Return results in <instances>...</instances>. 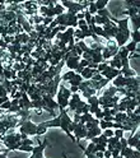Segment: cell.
I'll return each instance as SVG.
<instances>
[{"instance_id":"27","label":"cell","mask_w":140,"mask_h":158,"mask_svg":"<svg viewBox=\"0 0 140 158\" xmlns=\"http://www.w3.org/2000/svg\"><path fill=\"white\" fill-rule=\"evenodd\" d=\"M10 106H12V103H10V100H9V101H6V102L0 105V108L4 110V111H6V110H9V107H10Z\"/></svg>"},{"instance_id":"23","label":"cell","mask_w":140,"mask_h":158,"mask_svg":"<svg viewBox=\"0 0 140 158\" xmlns=\"http://www.w3.org/2000/svg\"><path fill=\"white\" fill-rule=\"evenodd\" d=\"M87 10L89 12V14H91V15H96V14H97V8H96L94 2H91V3H89L88 8H87Z\"/></svg>"},{"instance_id":"21","label":"cell","mask_w":140,"mask_h":158,"mask_svg":"<svg viewBox=\"0 0 140 158\" xmlns=\"http://www.w3.org/2000/svg\"><path fill=\"white\" fill-rule=\"evenodd\" d=\"M74 75H75V72L69 70V72H66L65 74H63V75H61V81H63V82H69L70 79H72Z\"/></svg>"},{"instance_id":"8","label":"cell","mask_w":140,"mask_h":158,"mask_svg":"<svg viewBox=\"0 0 140 158\" xmlns=\"http://www.w3.org/2000/svg\"><path fill=\"white\" fill-rule=\"evenodd\" d=\"M127 147L130 148H135L136 151H139V147H140V133L139 129L131 134V136L127 139Z\"/></svg>"},{"instance_id":"11","label":"cell","mask_w":140,"mask_h":158,"mask_svg":"<svg viewBox=\"0 0 140 158\" xmlns=\"http://www.w3.org/2000/svg\"><path fill=\"white\" fill-rule=\"evenodd\" d=\"M97 69H91V68H84L83 70L80 72V77L83 78V81H89V79H92V77L94 74H97Z\"/></svg>"},{"instance_id":"15","label":"cell","mask_w":140,"mask_h":158,"mask_svg":"<svg viewBox=\"0 0 140 158\" xmlns=\"http://www.w3.org/2000/svg\"><path fill=\"white\" fill-rule=\"evenodd\" d=\"M82 82H83V78L80 77V74H76V73H75V75H74L72 79H70L68 83H69L70 85H73V87H79V85L82 84Z\"/></svg>"},{"instance_id":"25","label":"cell","mask_w":140,"mask_h":158,"mask_svg":"<svg viewBox=\"0 0 140 158\" xmlns=\"http://www.w3.org/2000/svg\"><path fill=\"white\" fill-rule=\"evenodd\" d=\"M124 130H121V129H115L113 130V136L115 138H117V139H121V138H124Z\"/></svg>"},{"instance_id":"18","label":"cell","mask_w":140,"mask_h":158,"mask_svg":"<svg viewBox=\"0 0 140 158\" xmlns=\"http://www.w3.org/2000/svg\"><path fill=\"white\" fill-rule=\"evenodd\" d=\"M66 10L64 9V6L60 4L59 2L55 4V6H54V13H55V17H59V15H61V14H64Z\"/></svg>"},{"instance_id":"34","label":"cell","mask_w":140,"mask_h":158,"mask_svg":"<svg viewBox=\"0 0 140 158\" xmlns=\"http://www.w3.org/2000/svg\"><path fill=\"white\" fill-rule=\"evenodd\" d=\"M42 111H43V110H41V108H35L36 115H42Z\"/></svg>"},{"instance_id":"26","label":"cell","mask_w":140,"mask_h":158,"mask_svg":"<svg viewBox=\"0 0 140 158\" xmlns=\"http://www.w3.org/2000/svg\"><path fill=\"white\" fill-rule=\"evenodd\" d=\"M102 135H105L106 138H111V136H113V130H112V129L102 130Z\"/></svg>"},{"instance_id":"29","label":"cell","mask_w":140,"mask_h":158,"mask_svg":"<svg viewBox=\"0 0 140 158\" xmlns=\"http://www.w3.org/2000/svg\"><path fill=\"white\" fill-rule=\"evenodd\" d=\"M10 152L9 149H3V152H2V154H0V158H8V153Z\"/></svg>"},{"instance_id":"12","label":"cell","mask_w":140,"mask_h":158,"mask_svg":"<svg viewBox=\"0 0 140 158\" xmlns=\"http://www.w3.org/2000/svg\"><path fill=\"white\" fill-rule=\"evenodd\" d=\"M101 134H102V130H101V127L99 126L93 127V129H88L87 130V135H85V140H91V139H93V138L101 135Z\"/></svg>"},{"instance_id":"5","label":"cell","mask_w":140,"mask_h":158,"mask_svg":"<svg viewBox=\"0 0 140 158\" xmlns=\"http://www.w3.org/2000/svg\"><path fill=\"white\" fill-rule=\"evenodd\" d=\"M73 135L75 138V142L78 143V145H80V140L85 139V135H87V129H85V125L82 123H78L73 130Z\"/></svg>"},{"instance_id":"31","label":"cell","mask_w":140,"mask_h":158,"mask_svg":"<svg viewBox=\"0 0 140 158\" xmlns=\"http://www.w3.org/2000/svg\"><path fill=\"white\" fill-rule=\"evenodd\" d=\"M103 157H105V158H111V157H112V156H111V152L106 149V151L103 152Z\"/></svg>"},{"instance_id":"7","label":"cell","mask_w":140,"mask_h":158,"mask_svg":"<svg viewBox=\"0 0 140 158\" xmlns=\"http://www.w3.org/2000/svg\"><path fill=\"white\" fill-rule=\"evenodd\" d=\"M48 145V140L45 139L42 143H39L38 145L33 147V151H32V156L29 158H43V152L46 149V147Z\"/></svg>"},{"instance_id":"19","label":"cell","mask_w":140,"mask_h":158,"mask_svg":"<svg viewBox=\"0 0 140 158\" xmlns=\"http://www.w3.org/2000/svg\"><path fill=\"white\" fill-rule=\"evenodd\" d=\"M130 38L133 40V42H135V44L139 45V42H140V31H139V29L130 32Z\"/></svg>"},{"instance_id":"10","label":"cell","mask_w":140,"mask_h":158,"mask_svg":"<svg viewBox=\"0 0 140 158\" xmlns=\"http://www.w3.org/2000/svg\"><path fill=\"white\" fill-rule=\"evenodd\" d=\"M42 101L45 102V105L50 108V110H52V111H57L59 110V106L56 103V101H54V98L51 96H48V94H42Z\"/></svg>"},{"instance_id":"16","label":"cell","mask_w":140,"mask_h":158,"mask_svg":"<svg viewBox=\"0 0 140 158\" xmlns=\"http://www.w3.org/2000/svg\"><path fill=\"white\" fill-rule=\"evenodd\" d=\"M129 21L133 23L134 31L139 29V27H140V13H139V14H135V15H131V17H129Z\"/></svg>"},{"instance_id":"13","label":"cell","mask_w":140,"mask_h":158,"mask_svg":"<svg viewBox=\"0 0 140 158\" xmlns=\"http://www.w3.org/2000/svg\"><path fill=\"white\" fill-rule=\"evenodd\" d=\"M109 66H112L115 69H117V70H121V59H120V56L116 54L112 59H109V60L107 61Z\"/></svg>"},{"instance_id":"33","label":"cell","mask_w":140,"mask_h":158,"mask_svg":"<svg viewBox=\"0 0 140 158\" xmlns=\"http://www.w3.org/2000/svg\"><path fill=\"white\" fill-rule=\"evenodd\" d=\"M84 156H85V158H97L96 154H92V153H84Z\"/></svg>"},{"instance_id":"14","label":"cell","mask_w":140,"mask_h":158,"mask_svg":"<svg viewBox=\"0 0 140 158\" xmlns=\"http://www.w3.org/2000/svg\"><path fill=\"white\" fill-rule=\"evenodd\" d=\"M116 94H118V92H117V88L113 85L107 87L106 89H102V92H101V96H107V97H113Z\"/></svg>"},{"instance_id":"24","label":"cell","mask_w":140,"mask_h":158,"mask_svg":"<svg viewBox=\"0 0 140 158\" xmlns=\"http://www.w3.org/2000/svg\"><path fill=\"white\" fill-rule=\"evenodd\" d=\"M17 151H21V152H32L33 151V145H19Z\"/></svg>"},{"instance_id":"2","label":"cell","mask_w":140,"mask_h":158,"mask_svg":"<svg viewBox=\"0 0 140 158\" xmlns=\"http://www.w3.org/2000/svg\"><path fill=\"white\" fill-rule=\"evenodd\" d=\"M59 117H60V127L64 130V133L70 138L72 140H74L75 142V138H74V135L69 131V127H70V125L73 124V118H72V116L69 115V112L66 111V110H60V114H59Z\"/></svg>"},{"instance_id":"6","label":"cell","mask_w":140,"mask_h":158,"mask_svg":"<svg viewBox=\"0 0 140 158\" xmlns=\"http://www.w3.org/2000/svg\"><path fill=\"white\" fill-rule=\"evenodd\" d=\"M99 74H101L105 79H107L108 82H111V81H113V79H115L118 74H121V73H120V70H117V69H115V68H112V66L107 65L105 70H102Z\"/></svg>"},{"instance_id":"28","label":"cell","mask_w":140,"mask_h":158,"mask_svg":"<svg viewBox=\"0 0 140 158\" xmlns=\"http://www.w3.org/2000/svg\"><path fill=\"white\" fill-rule=\"evenodd\" d=\"M9 94H8V92L5 91V88L0 84V97H8Z\"/></svg>"},{"instance_id":"20","label":"cell","mask_w":140,"mask_h":158,"mask_svg":"<svg viewBox=\"0 0 140 158\" xmlns=\"http://www.w3.org/2000/svg\"><path fill=\"white\" fill-rule=\"evenodd\" d=\"M94 4H96L97 12H98V10H102V9H106V6L108 4V0H97V2H94Z\"/></svg>"},{"instance_id":"4","label":"cell","mask_w":140,"mask_h":158,"mask_svg":"<svg viewBox=\"0 0 140 158\" xmlns=\"http://www.w3.org/2000/svg\"><path fill=\"white\" fill-rule=\"evenodd\" d=\"M78 88H79V92L83 93V97L84 98H89V97L97 94L96 89L92 87V84H91V82H89V81H83L82 84L79 85Z\"/></svg>"},{"instance_id":"1","label":"cell","mask_w":140,"mask_h":158,"mask_svg":"<svg viewBox=\"0 0 140 158\" xmlns=\"http://www.w3.org/2000/svg\"><path fill=\"white\" fill-rule=\"evenodd\" d=\"M24 138H27V135L21 134L19 131H17V129H9L5 135H0V140L4 143L6 149L17 151L18 147L22 144V139H24Z\"/></svg>"},{"instance_id":"30","label":"cell","mask_w":140,"mask_h":158,"mask_svg":"<svg viewBox=\"0 0 140 158\" xmlns=\"http://www.w3.org/2000/svg\"><path fill=\"white\" fill-rule=\"evenodd\" d=\"M75 17H76L78 21H82V19H84V12H80V13L75 14Z\"/></svg>"},{"instance_id":"35","label":"cell","mask_w":140,"mask_h":158,"mask_svg":"<svg viewBox=\"0 0 140 158\" xmlns=\"http://www.w3.org/2000/svg\"><path fill=\"white\" fill-rule=\"evenodd\" d=\"M2 152H3V149H2V148H0V154H2Z\"/></svg>"},{"instance_id":"3","label":"cell","mask_w":140,"mask_h":158,"mask_svg":"<svg viewBox=\"0 0 140 158\" xmlns=\"http://www.w3.org/2000/svg\"><path fill=\"white\" fill-rule=\"evenodd\" d=\"M18 131L23 134V135H27V136H36V133H37V124L32 123L31 120H26L23 121L18 127Z\"/></svg>"},{"instance_id":"22","label":"cell","mask_w":140,"mask_h":158,"mask_svg":"<svg viewBox=\"0 0 140 158\" xmlns=\"http://www.w3.org/2000/svg\"><path fill=\"white\" fill-rule=\"evenodd\" d=\"M46 131H47V127H45V126H43L41 123L37 124V133H36V136L43 135V134H46Z\"/></svg>"},{"instance_id":"32","label":"cell","mask_w":140,"mask_h":158,"mask_svg":"<svg viewBox=\"0 0 140 158\" xmlns=\"http://www.w3.org/2000/svg\"><path fill=\"white\" fill-rule=\"evenodd\" d=\"M70 92H72V93H78L79 92V88L78 87H70Z\"/></svg>"},{"instance_id":"9","label":"cell","mask_w":140,"mask_h":158,"mask_svg":"<svg viewBox=\"0 0 140 158\" xmlns=\"http://www.w3.org/2000/svg\"><path fill=\"white\" fill-rule=\"evenodd\" d=\"M19 107L21 110H32V101L29 100L27 93H22V97L19 98Z\"/></svg>"},{"instance_id":"17","label":"cell","mask_w":140,"mask_h":158,"mask_svg":"<svg viewBox=\"0 0 140 158\" xmlns=\"http://www.w3.org/2000/svg\"><path fill=\"white\" fill-rule=\"evenodd\" d=\"M94 120V116L92 114H83V115H79V123H82V124H87V123H91Z\"/></svg>"}]
</instances>
